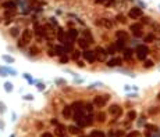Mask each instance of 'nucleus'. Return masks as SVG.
<instances>
[{"label":"nucleus","instance_id":"a211bd4d","mask_svg":"<svg viewBox=\"0 0 160 137\" xmlns=\"http://www.w3.org/2000/svg\"><path fill=\"white\" fill-rule=\"evenodd\" d=\"M77 42H78V46H80L81 49H84V50H86L88 47H89V44H91L89 43V40L85 39V37H80Z\"/></svg>","mask_w":160,"mask_h":137},{"label":"nucleus","instance_id":"a18cd8bd","mask_svg":"<svg viewBox=\"0 0 160 137\" xmlns=\"http://www.w3.org/2000/svg\"><path fill=\"white\" fill-rule=\"evenodd\" d=\"M24 100L32 101V100H33V96H32V94H25V96H24Z\"/></svg>","mask_w":160,"mask_h":137},{"label":"nucleus","instance_id":"ddd939ff","mask_svg":"<svg viewBox=\"0 0 160 137\" xmlns=\"http://www.w3.org/2000/svg\"><path fill=\"white\" fill-rule=\"evenodd\" d=\"M68 130V127H66L64 125H61V123H58L57 126H56V136L58 137H64L66 136V132Z\"/></svg>","mask_w":160,"mask_h":137},{"label":"nucleus","instance_id":"bb28decb","mask_svg":"<svg viewBox=\"0 0 160 137\" xmlns=\"http://www.w3.org/2000/svg\"><path fill=\"white\" fill-rule=\"evenodd\" d=\"M84 103H82V101H77V103H74L73 105H71V107H73V109L74 111H75V109H81V108H84Z\"/></svg>","mask_w":160,"mask_h":137},{"label":"nucleus","instance_id":"6e6552de","mask_svg":"<svg viewBox=\"0 0 160 137\" xmlns=\"http://www.w3.org/2000/svg\"><path fill=\"white\" fill-rule=\"evenodd\" d=\"M109 114L110 115H113L114 118H120L121 115H123V108H121L120 105L117 104H113L109 107Z\"/></svg>","mask_w":160,"mask_h":137},{"label":"nucleus","instance_id":"c756f323","mask_svg":"<svg viewBox=\"0 0 160 137\" xmlns=\"http://www.w3.org/2000/svg\"><path fill=\"white\" fill-rule=\"evenodd\" d=\"M155 40H156V37H155V35H153V33H149V35H146V36H145V42H146V43H153Z\"/></svg>","mask_w":160,"mask_h":137},{"label":"nucleus","instance_id":"603ef678","mask_svg":"<svg viewBox=\"0 0 160 137\" xmlns=\"http://www.w3.org/2000/svg\"><path fill=\"white\" fill-rule=\"evenodd\" d=\"M38 90H39V91L45 90V85H43V83H38Z\"/></svg>","mask_w":160,"mask_h":137},{"label":"nucleus","instance_id":"de8ad7c7","mask_svg":"<svg viewBox=\"0 0 160 137\" xmlns=\"http://www.w3.org/2000/svg\"><path fill=\"white\" fill-rule=\"evenodd\" d=\"M24 78H25V79L28 80L29 83H32V82H33V79L31 78V76H29V73H24Z\"/></svg>","mask_w":160,"mask_h":137},{"label":"nucleus","instance_id":"2f4dec72","mask_svg":"<svg viewBox=\"0 0 160 137\" xmlns=\"http://www.w3.org/2000/svg\"><path fill=\"white\" fill-rule=\"evenodd\" d=\"M29 54L31 55H38L39 54V49H38L36 46H31V49H29Z\"/></svg>","mask_w":160,"mask_h":137},{"label":"nucleus","instance_id":"4d7b16f0","mask_svg":"<svg viewBox=\"0 0 160 137\" xmlns=\"http://www.w3.org/2000/svg\"><path fill=\"white\" fill-rule=\"evenodd\" d=\"M24 44H25V43H24L22 40H18V43H17V46H18V47H21V49H22V47H24Z\"/></svg>","mask_w":160,"mask_h":137},{"label":"nucleus","instance_id":"5fc2aeb1","mask_svg":"<svg viewBox=\"0 0 160 137\" xmlns=\"http://www.w3.org/2000/svg\"><path fill=\"white\" fill-rule=\"evenodd\" d=\"M42 137H53V134L49 133V132H45V133L42 134Z\"/></svg>","mask_w":160,"mask_h":137},{"label":"nucleus","instance_id":"412c9836","mask_svg":"<svg viewBox=\"0 0 160 137\" xmlns=\"http://www.w3.org/2000/svg\"><path fill=\"white\" fill-rule=\"evenodd\" d=\"M125 42L127 40H123V39H117L116 43H114V46H116L117 50H123L124 47H125Z\"/></svg>","mask_w":160,"mask_h":137},{"label":"nucleus","instance_id":"58836bf2","mask_svg":"<svg viewBox=\"0 0 160 137\" xmlns=\"http://www.w3.org/2000/svg\"><path fill=\"white\" fill-rule=\"evenodd\" d=\"M124 137H139V132L134 130V132H131L130 134H127V136H124Z\"/></svg>","mask_w":160,"mask_h":137},{"label":"nucleus","instance_id":"39448f33","mask_svg":"<svg viewBox=\"0 0 160 137\" xmlns=\"http://www.w3.org/2000/svg\"><path fill=\"white\" fill-rule=\"evenodd\" d=\"M82 57H84V60H85V61H88L89 64H93V62L98 61V58H96V54H95V51L89 50V49L84 50V53H82Z\"/></svg>","mask_w":160,"mask_h":137},{"label":"nucleus","instance_id":"49530a36","mask_svg":"<svg viewBox=\"0 0 160 137\" xmlns=\"http://www.w3.org/2000/svg\"><path fill=\"white\" fill-rule=\"evenodd\" d=\"M124 136V132L123 130H117L116 133H114V137H123Z\"/></svg>","mask_w":160,"mask_h":137},{"label":"nucleus","instance_id":"7ed1b4c3","mask_svg":"<svg viewBox=\"0 0 160 137\" xmlns=\"http://www.w3.org/2000/svg\"><path fill=\"white\" fill-rule=\"evenodd\" d=\"M135 53H136V57H138L139 60H145V58L148 57V54H149V49H148L145 44H139V46H136V49H135Z\"/></svg>","mask_w":160,"mask_h":137},{"label":"nucleus","instance_id":"7c9ffc66","mask_svg":"<svg viewBox=\"0 0 160 137\" xmlns=\"http://www.w3.org/2000/svg\"><path fill=\"white\" fill-rule=\"evenodd\" d=\"M127 118H128V121H130V122L135 121V119H136V112H135V111H130L127 114Z\"/></svg>","mask_w":160,"mask_h":137},{"label":"nucleus","instance_id":"aec40b11","mask_svg":"<svg viewBox=\"0 0 160 137\" xmlns=\"http://www.w3.org/2000/svg\"><path fill=\"white\" fill-rule=\"evenodd\" d=\"M116 36H117V39L128 40L130 35H128V32H125V31H117V32H116Z\"/></svg>","mask_w":160,"mask_h":137},{"label":"nucleus","instance_id":"09e8293b","mask_svg":"<svg viewBox=\"0 0 160 137\" xmlns=\"http://www.w3.org/2000/svg\"><path fill=\"white\" fill-rule=\"evenodd\" d=\"M6 112V105L3 103H0V114H4Z\"/></svg>","mask_w":160,"mask_h":137},{"label":"nucleus","instance_id":"1a4fd4ad","mask_svg":"<svg viewBox=\"0 0 160 137\" xmlns=\"http://www.w3.org/2000/svg\"><path fill=\"white\" fill-rule=\"evenodd\" d=\"M93 51H95V54H96V58H98V61H105L106 57L109 55L107 50H105L103 47H96Z\"/></svg>","mask_w":160,"mask_h":137},{"label":"nucleus","instance_id":"20e7f679","mask_svg":"<svg viewBox=\"0 0 160 137\" xmlns=\"http://www.w3.org/2000/svg\"><path fill=\"white\" fill-rule=\"evenodd\" d=\"M142 28H143V24H141V22H135V24H132V25L130 26V31L134 33L135 37H141L142 35H143Z\"/></svg>","mask_w":160,"mask_h":137},{"label":"nucleus","instance_id":"2eb2a0df","mask_svg":"<svg viewBox=\"0 0 160 137\" xmlns=\"http://www.w3.org/2000/svg\"><path fill=\"white\" fill-rule=\"evenodd\" d=\"M57 39H58V42H61V43H64L67 40V33L64 32V29H63L61 26L57 28Z\"/></svg>","mask_w":160,"mask_h":137},{"label":"nucleus","instance_id":"8fccbe9b","mask_svg":"<svg viewBox=\"0 0 160 137\" xmlns=\"http://www.w3.org/2000/svg\"><path fill=\"white\" fill-rule=\"evenodd\" d=\"M7 72H8V73H11L13 76L17 75V71H15V69H11V68H7Z\"/></svg>","mask_w":160,"mask_h":137},{"label":"nucleus","instance_id":"c9c22d12","mask_svg":"<svg viewBox=\"0 0 160 137\" xmlns=\"http://www.w3.org/2000/svg\"><path fill=\"white\" fill-rule=\"evenodd\" d=\"M3 60H4L6 62H10V64H13V62L15 61L14 58H13V57H10V55H3Z\"/></svg>","mask_w":160,"mask_h":137},{"label":"nucleus","instance_id":"423d86ee","mask_svg":"<svg viewBox=\"0 0 160 137\" xmlns=\"http://www.w3.org/2000/svg\"><path fill=\"white\" fill-rule=\"evenodd\" d=\"M142 15H143V11H142V8H139V7H132V8H130V11H128V17L131 19H138V18H141Z\"/></svg>","mask_w":160,"mask_h":137},{"label":"nucleus","instance_id":"9d476101","mask_svg":"<svg viewBox=\"0 0 160 137\" xmlns=\"http://www.w3.org/2000/svg\"><path fill=\"white\" fill-rule=\"evenodd\" d=\"M32 37H33V32L31 31L29 28H25L24 31H22V33H21V40L24 42V43H29L31 40H32Z\"/></svg>","mask_w":160,"mask_h":137},{"label":"nucleus","instance_id":"37998d69","mask_svg":"<svg viewBox=\"0 0 160 137\" xmlns=\"http://www.w3.org/2000/svg\"><path fill=\"white\" fill-rule=\"evenodd\" d=\"M146 129H149L150 132H156V130H157V127L155 126V125H146Z\"/></svg>","mask_w":160,"mask_h":137},{"label":"nucleus","instance_id":"e2e57ef3","mask_svg":"<svg viewBox=\"0 0 160 137\" xmlns=\"http://www.w3.org/2000/svg\"><path fill=\"white\" fill-rule=\"evenodd\" d=\"M64 137H68V136H64Z\"/></svg>","mask_w":160,"mask_h":137},{"label":"nucleus","instance_id":"5701e85b","mask_svg":"<svg viewBox=\"0 0 160 137\" xmlns=\"http://www.w3.org/2000/svg\"><path fill=\"white\" fill-rule=\"evenodd\" d=\"M93 103H86V104L84 105V109H85V112H88V114H92L93 112Z\"/></svg>","mask_w":160,"mask_h":137},{"label":"nucleus","instance_id":"0eeeda50","mask_svg":"<svg viewBox=\"0 0 160 137\" xmlns=\"http://www.w3.org/2000/svg\"><path fill=\"white\" fill-rule=\"evenodd\" d=\"M95 24H96V25H99V26H103V28H106V29H111L114 26V22L111 21V19H109V18L96 19V21H95Z\"/></svg>","mask_w":160,"mask_h":137},{"label":"nucleus","instance_id":"b1692460","mask_svg":"<svg viewBox=\"0 0 160 137\" xmlns=\"http://www.w3.org/2000/svg\"><path fill=\"white\" fill-rule=\"evenodd\" d=\"M132 49H125L124 50V60H131L132 58Z\"/></svg>","mask_w":160,"mask_h":137},{"label":"nucleus","instance_id":"f3484780","mask_svg":"<svg viewBox=\"0 0 160 137\" xmlns=\"http://www.w3.org/2000/svg\"><path fill=\"white\" fill-rule=\"evenodd\" d=\"M121 62H123V58L116 57V58H111V60H109L106 65H107V67H110V68H113V67H117V65H121Z\"/></svg>","mask_w":160,"mask_h":137},{"label":"nucleus","instance_id":"393cba45","mask_svg":"<svg viewBox=\"0 0 160 137\" xmlns=\"http://www.w3.org/2000/svg\"><path fill=\"white\" fill-rule=\"evenodd\" d=\"M89 137H106V134L103 133L102 130H93V132L89 134Z\"/></svg>","mask_w":160,"mask_h":137},{"label":"nucleus","instance_id":"f704fd0d","mask_svg":"<svg viewBox=\"0 0 160 137\" xmlns=\"http://www.w3.org/2000/svg\"><path fill=\"white\" fill-rule=\"evenodd\" d=\"M106 50H107V53H109V54H111V55H113L114 53L117 51V49H116V46L113 44V46H109L107 49H106Z\"/></svg>","mask_w":160,"mask_h":137},{"label":"nucleus","instance_id":"6ab92c4d","mask_svg":"<svg viewBox=\"0 0 160 137\" xmlns=\"http://www.w3.org/2000/svg\"><path fill=\"white\" fill-rule=\"evenodd\" d=\"M68 133L70 134H81L82 133V130H81V127L78 126V125H71V126H68Z\"/></svg>","mask_w":160,"mask_h":137},{"label":"nucleus","instance_id":"13d9d810","mask_svg":"<svg viewBox=\"0 0 160 137\" xmlns=\"http://www.w3.org/2000/svg\"><path fill=\"white\" fill-rule=\"evenodd\" d=\"M106 0H95V3L96 4H100V3H105Z\"/></svg>","mask_w":160,"mask_h":137},{"label":"nucleus","instance_id":"4468645a","mask_svg":"<svg viewBox=\"0 0 160 137\" xmlns=\"http://www.w3.org/2000/svg\"><path fill=\"white\" fill-rule=\"evenodd\" d=\"M85 116V109L81 108V109H75L73 114V119L75 121V122H78V121H81V119Z\"/></svg>","mask_w":160,"mask_h":137},{"label":"nucleus","instance_id":"dca6fc26","mask_svg":"<svg viewBox=\"0 0 160 137\" xmlns=\"http://www.w3.org/2000/svg\"><path fill=\"white\" fill-rule=\"evenodd\" d=\"M45 28H46V36H45V39H47V40L53 39L55 37V29H53V26L47 24V25H45Z\"/></svg>","mask_w":160,"mask_h":137},{"label":"nucleus","instance_id":"c03bdc74","mask_svg":"<svg viewBox=\"0 0 160 137\" xmlns=\"http://www.w3.org/2000/svg\"><path fill=\"white\" fill-rule=\"evenodd\" d=\"M157 112H159V108H157V107H152V108L149 109V114H157Z\"/></svg>","mask_w":160,"mask_h":137},{"label":"nucleus","instance_id":"cd10ccee","mask_svg":"<svg viewBox=\"0 0 160 137\" xmlns=\"http://www.w3.org/2000/svg\"><path fill=\"white\" fill-rule=\"evenodd\" d=\"M96 119H98V122L103 123L106 121V114L105 112H98V115H96Z\"/></svg>","mask_w":160,"mask_h":137},{"label":"nucleus","instance_id":"bf43d9fd","mask_svg":"<svg viewBox=\"0 0 160 137\" xmlns=\"http://www.w3.org/2000/svg\"><path fill=\"white\" fill-rule=\"evenodd\" d=\"M157 100H159V101H160V93H159V94H157Z\"/></svg>","mask_w":160,"mask_h":137},{"label":"nucleus","instance_id":"79ce46f5","mask_svg":"<svg viewBox=\"0 0 160 137\" xmlns=\"http://www.w3.org/2000/svg\"><path fill=\"white\" fill-rule=\"evenodd\" d=\"M143 67H145V68H152V67H153V61H150V60H148V61H145V64H143Z\"/></svg>","mask_w":160,"mask_h":137},{"label":"nucleus","instance_id":"a878e982","mask_svg":"<svg viewBox=\"0 0 160 137\" xmlns=\"http://www.w3.org/2000/svg\"><path fill=\"white\" fill-rule=\"evenodd\" d=\"M84 36H85V39L89 40V43H93V36L91 35V31H89V29L84 31Z\"/></svg>","mask_w":160,"mask_h":137},{"label":"nucleus","instance_id":"6e6d98bb","mask_svg":"<svg viewBox=\"0 0 160 137\" xmlns=\"http://www.w3.org/2000/svg\"><path fill=\"white\" fill-rule=\"evenodd\" d=\"M56 83H57V85H66V80H63V79H57V80H56Z\"/></svg>","mask_w":160,"mask_h":137},{"label":"nucleus","instance_id":"f257e3e1","mask_svg":"<svg viewBox=\"0 0 160 137\" xmlns=\"http://www.w3.org/2000/svg\"><path fill=\"white\" fill-rule=\"evenodd\" d=\"M33 31H35V35H36V39L40 40L46 36V28L42 26L39 22H33Z\"/></svg>","mask_w":160,"mask_h":137},{"label":"nucleus","instance_id":"f8f14e48","mask_svg":"<svg viewBox=\"0 0 160 137\" xmlns=\"http://www.w3.org/2000/svg\"><path fill=\"white\" fill-rule=\"evenodd\" d=\"M63 116H64V119H70V118H73V114H74V109L71 105H66L64 108H63Z\"/></svg>","mask_w":160,"mask_h":137},{"label":"nucleus","instance_id":"864d4df0","mask_svg":"<svg viewBox=\"0 0 160 137\" xmlns=\"http://www.w3.org/2000/svg\"><path fill=\"white\" fill-rule=\"evenodd\" d=\"M67 61H68V58H67L66 55H64V57H61V58H60V62H61V64H64V62H67Z\"/></svg>","mask_w":160,"mask_h":137},{"label":"nucleus","instance_id":"f03ea898","mask_svg":"<svg viewBox=\"0 0 160 137\" xmlns=\"http://www.w3.org/2000/svg\"><path fill=\"white\" fill-rule=\"evenodd\" d=\"M110 96L105 94V96H96L93 98V105L95 107H98V108H103L106 104H107V101H109Z\"/></svg>","mask_w":160,"mask_h":137},{"label":"nucleus","instance_id":"ea45409f","mask_svg":"<svg viewBox=\"0 0 160 137\" xmlns=\"http://www.w3.org/2000/svg\"><path fill=\"white\" fill-rule=\"evenodd\" d=\"M7 68H3V67H0V76H7Z\"/></svg>","mask_w":160,"mask_h":137},{"label":"nucleus","instance_id":"680f3d73","mask_svg":"<svg viewBox=\"0 0 160 137\" xmlns=\"http://www.w3.org/2000/svg\"><path fill=\"white\" fill-rule=\"evenodd\" d=\"M10 137H15V136H14V134H11V136H10Z\"/></svg>","mask_w":160,"mask_h":137},{"label":"nucleus","instance_id":"473e14b6","mask_svg":"<svg viewBox=\"0 0 160 137\" xmlns=\"http://www.w3.org/2000/svg\"><path fill=\"white\" fill-rule=\"evenodd\" d=\"M116 19L118 22H121V24H125V22H127V19H125V15H123V14H117Z\"/></svg>","mask_w":160,"mask_h":137},{"label":"nucleus","instance_id":"c85d7f7f","mask_svg":"<svg viewBox=\"0 0 160 137\" xmlns=\"http://www.w3.org/2000/svg\"><path fill=\"white\" fill-rule=\"evenodd\" d=\"M4 90L7 91V93H11V91L14 90V87H13V83H11V82H6V83H4Z\"/></svg>","mask_w":160,"mask_h":137},{"label":"nucleus","instance_id":"9b49d317","mask_svg":"<svg viewBox=\"0 0 160 137\" xmlns=\"http://www.w3.org/2000/svg\"><path fill=\"white\" fill-rule=\"evenodd\" d=\"M77 37H78V31H77L75 28H70L68 31H67V40L66 42L74 43V42L77 40Z\"/></svg>","mask_w":160,"mask_h":137},{"label":"nucleus","instance_id":"052dcab7","mask_svg":"<svg viewBox=\"0 0 160 137\" xmlns=\"http://www.w3.org/2000/svg\"><path fill=\"white\" fill-rule=\"evenodd\" d=\"M80 137H89V136H84V134H81V136Z\"/></svg>","mask_w":160,"mask_h":137},{"label":"nucleus","instance_id":"4be33fe9","mask_svg":"<svg viewBox=\"0 0 160 137\" xmlns=\"http://www.w3.org/2000/svg\"><path fill=\"white\" fill-rule=\"evenodd\" d=\"M3 8H7L10 11H15V4L13 1H6V3H3Z\"/></svg>","mask_w":160,"mask_h":137},{"label":"nucleus","instance_id":"e433bc0d","mask_svg":"<svg viewBox=\"0 0 160 137\" xmlns=\"http://www.w3.org/2000/svg\"><path fill=\"white\" fill-rule=\"evenodd\" d=\"M10 33H11V36H13V37H17V36H18V29H17V28H11Z\"/></svg>","mask_w":160,"mask_h":137},{"label":"nucleus","instance_id":"4c0bfd02","mask_svg":"<svg viewBox=\"0 0 160 137\" xmlns=\"http://www.w3.org/2000/svg\"><path fill=\"white\" fill-rule=\"evenodd\" d=\"M47 54H49V57H55V55H57V51H56V49L53 47V49H50V50L47 51Z\"/></svg>","mask_w":160,"mask_h":137},{"label":"nucleus","instance_id":"72a5a7b5","mask_svg":"<svg viewBox=\"0 0 160 137\" xmlns=\"http://www.w3.org/2000/svg\"><path fill=\"white\" fill-rule=\"evenodd\" d=\"M80 57H81V53L78 50H74L73 53H71V58H73V60H78Z\"/></svg>","mask_w":160,"mask_h":137},{"label":"nucleus","instance_id":"3c124183","mask_svg":"<svg viewBox=\"0 0 160 137\" xmlns=\"http://www.w3.org/2000/svg\"><path fill=\"white\" fill-rule=\"evenodd\" d=\"M50 123H52V125H55V126H57V125H58V121L56 118H52L50 119Z\"/></svg>","mask_w":160,"mask_h":137},{"label":"nucleus","instance_id":"a19ab883","mask_svg":"<svg viewBox=\"0 0 160 137\" xmlns=\"http://www.w3.org/2000/svg\"><path fill=\"white\" fill-rule=\"evenodd\" d=\"M149 17H143V15H142V17H141V24H149Z\"/></svg>","mask_w":160,"mask_h":137}]
</instances>
